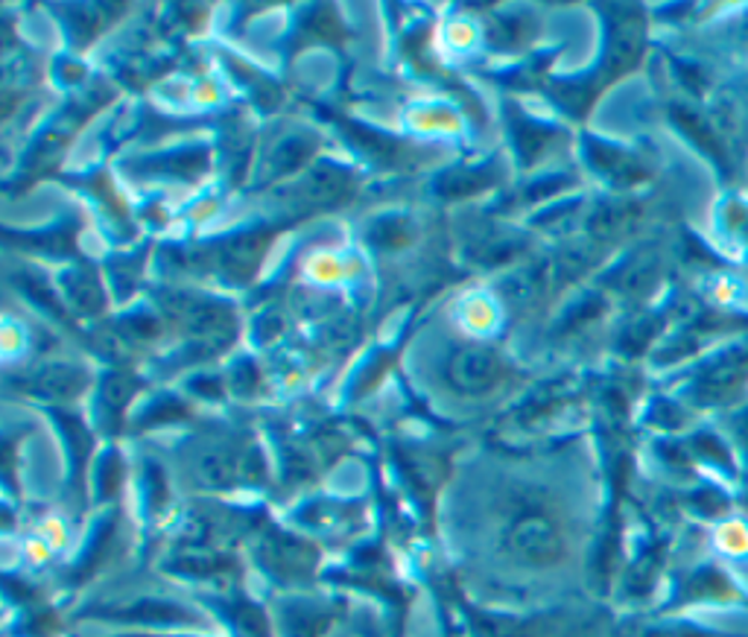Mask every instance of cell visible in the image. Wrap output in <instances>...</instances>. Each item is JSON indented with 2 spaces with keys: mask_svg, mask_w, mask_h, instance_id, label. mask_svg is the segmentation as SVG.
Segmentation results:
<instances>
[{
  "mask_svg": "<svg viewBox=\"0 0 748 637\" xmlns=\"http://www.w3.org/2000/svg\"><path fill=\"white\" fill-rule=\"evenodd\" d=\"M503 374V365L497 360V354L492 351H483V348H462L450 365H447V377L457 386L459 392H471V395H480V392H488L497 386Z\"/></svg>",
  "mask_w": 748,
  "mask_h": 637,
  "instance_id": "1",
  "label": "cell"
},
{
  "mask_svg": "<svg viewBox=\"0 0 748 637\" xmlns=\"http://www.w3.org/2000/svg\"><path fill=\"white\" fill-rule=\"evenodd\" d=\"M506 538H509L511 550H518V555H523L527 562H550L558 553L556 529L544 515H535V512L523 515L518 524H511Z\"/></svg>",
  "mask_w": 748,
  "mask_h": 637,
  "instance_id": "2",
  "label": "cell"
}]
</instances>
